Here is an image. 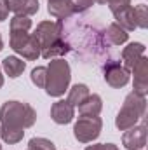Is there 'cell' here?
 Instances as JSON below:
<instances>
[{"label": "cell", "mask_w": 148, "mask_h": 150, "mask_svg": "<svg viewBox=\"0 0 148 150\" xmlns=\"http://www.w3.org/2000/svg\"><path fill=\"white\" fill-rule=\"evenodd\" d=\"M4 49V40H2V35H0V51Z\"/></svg>", "instance_id": "30"}, {"label": "cell", "mask_w": 148, "mask_h": 150, "mask_svg": "<svg viewBox=\"0 0 148 150\" xmlns=\"http://www.w3.org/2000/svg\"><path fill=\"white\" fill-rule=\"evenodd\" d=\"M147 112V98L138 93H129L124 100L122 108L118 110L115 117V126L118 131H125L132 126H136Z\"/></svg>", "instance_id": "5"}, {"label": "cell", "mask_w": 148, "mask_h": 150, "mask_svg": "<svg viewBox=\"0 0 148 150\" xmlns=\"http://www.w3.org/2000/svg\"><path fill=\"white\" fill-rule=\"evenodd\" d=\"M9 16V7L5 4V0H0V21H5Z\"/></svg>", "instance_id": "28"}, {"label": "cell", "mask_w": 148, "mask_h": 150, "mask_svg": "<svg viewBox=\"0 0 148 150\" xmlns=\"http://www.w3.org/2000/svg\"><path fill=\"white\" fill-rule=\"evenodd\" d=\"M70 80H72V70H70L68 61H65L63 58L51 59V63L47 67L45 87H44L45 93L52 98H59L68 91Z\"/></svg>", "instance_id": "4"}, {"label": "cell", "mask_w": 148, "mask_h": 150, "mask_svg": "<svg viewBox=\"0 0 148 150\" xmlns=\"http://www.w3.org/2000/svg\"><path fill=\"white\" fill-rule=\"evenodd\" d=\"M140 150H143V149H140Z\"/></svg>", "instance_id": "32"}, {"label": "cell", "mask_w": 148, "mask_h": 150, "mask_svg": "<svg viewBox=\"0 0 148 150\" xmlns=\"http://www.w3.org/2000/svg\"><path fill=\"white\" fill-rule=\"evenodd\" d=\"M134 9V21H136V26L138 28H147L148 26V9L145 4H140V5H136V7H132Z\"/></svg>", "instance_id": "22"}, {"label": "cell", "mask_w": 148, "mask_h": 150, "mask_svg": "<svg viewBox=\"0 0 148 150\" xmlns=\"http://www.w3.org/2000/svg\"><path fill=\"white\" fill-rule=\"evenodd\" d=\"M11 49L18 54H21L25 59L28 61H35L40 58V42L33 33L28 32H11V38H9Z\"/></svg>", "instance_id": "6"}, {"label": "cell", "mask_w": 148, "mask_h": 150, "mask_svg": "<svg viewBox=\"0 0 148 150\" xmlns=\"http://www.w3.org/2000/svg\"><path fill=\"white\" fill-rule=\"evenodd\" d=\"M2 86H4V75H2V67H0V89H2Z\"/></svg>", "instance_id": "29"}, {"label": "cell", "mask_w": 148, "mask_h": 150, "mask_svg": "<svg viewBox=\"0 0 148 150\" xmlns=\"http://www.w3.org/2000/svg\"><path fill=\"white\" fill-rule=\"evenodd\" d=\"M122 145L127 150H140L147 147V124L132 126L122 134Z\"/></svg>", "instance_id": "9"}, {"label": "cell", "mask_w": 148, "mask_h": 150, "mask_svg": "<svg viewBox=\"0 0 148 150\" xmlns=\"http://www.w3.org/2000/svg\"><path fill=\"white\" fill-rule=\"evenodd\" d=\"M33 35L40 42V56L44 59H56L68 52V45L61 37L59 21H40Z\"/></svg>", "instance_id": "2"}, {"label": "cell", "mask_w": 148, "mask_h": 150, "mask_svg": "<svg viewBox=\"0 0 148 150\" xmlns=\"http://www.w3.org/2000/svg\"><path fill=\"white\" fill-rule=\"evenodd\" d=\"M72 4H73L75 14H82V12H85L87 9H91V7L96 4V0H72Z\"/></svg>", "instance_id": "26"}, {"label": "cell", "mask_w": 148, "mask_h": 150, "mask_svg": "<svg viewBox=\"0 0 148 150\" xmlns=\"http://www.w3.org/2000/svg\"><path fill=\"white\" fill-rule=\"evenodd\" d=\"M89 96V87L85 84H73L70 89H68V103L73 105V107H78L85 98Z\"/></svg>", "instance_id": "19"}, {"label": "cell", "mask_w": 148, "mask_h": 150, "mask_svg": "<svg viewBox=\"0 0 148 150\" xmlns=\"http://www.w3.org/2000/svg\"><path fill=\"white\" fill-rule=\"evenodd\" d=\"M2 68H4V72L9 75L11 79H18L19 75L25 72L26 63H25L23 59L16 58V56H7V58L2 61Z\"/></svg>", "instance_id": "18"}, {"label": "cell", "mask_w": 148, "mask_h": 150, "mask_svg": "<svg viewBox=\"0 0 148 150\" xmlns=\"http://www.w3.org/2000/svg\"><path fill=\"white\" fill-rule=\"evenodd\" d=\"M105 38H106V42H108L110 47H115V45L125 44L127 38H129V33H127L124 28H120L117 23H110V25L105 28Z\"/></svg>", "instance_id": "17"}, {"label": "cell", "mask_w": 148, "mask_h": 150, "mask_svg": "<svg viewBox=\"0 0 148 150\" xmlns=\"http://www.w3.org/2000/svg\"><path fill=\"white\" fill-rule=\"evenodd\" d=\"M85 150H118V149L113 143H96V145H89Z\"/></svg>", "instance_id": "27"}, {"label": "cell", "mask_w": 148, "mask_h": 150, "mask_svg": "<svg viewBox=\"0 0 148 150\" xmlns=\"http://www.w3.org/2000/svg\"><path fill=\"white\" fill-rule=\"evenodd\" d=\"M47 12L56 19H66L75 14L72 0H49L47 2Z\"/></svg>", "instance_id": "14"}, {"label": "cell", "mask_w": 148, "mask_h": 150, "mask_svg": "<svg viewBox=\"0 0 148 150\" xmlns=\"http://www.w3.org/2000/svg\"><path fill=\"white\" fill-rule=\"evenodd\" d=\"M134 74V93L147 96L148 93V58L143 56L131 70Z\"/></svg>", "instance_id": "10"}, {"label": "cell", "mask_w": 148, "mask_h": 150, "mask_svg": "<svg viewBox=\"0 0 148 150\" xmlns=\"http://www.w3.org/2000/svg\"><path fill=\"white\" fill-rule=\"evenodd\" d=\"M47 2H49V0H47Z\"/></svg>", "instance_id": "33"}, {"label": "cell", "mask_w": 148, "mask_h": 150, "mask_svg": "<svg viewBox=\"0 0 148 150\" xmlns=\"http://www.w3.org/2000/svg\"><path fill=\"white\" fill-rule=\"evenodd\" d=\"M9 11H12L16 16H33L40 9L38 0H5Z\"/></svg>", "instance_id": "13"}, {"label": "cell", "mask_w": 148, "mask_h": 150, "mask_svg": "<svg viewBox=\"0 0 148 150\" xmlns=\"http://www.w3.org/2000/svg\"><path fill=\"white\" fill-rule=\"evenodd\" d=\"M101 129H103V120L98 115L94 117L80 115L73 126V136L80 143H89L98 140V136L101 134Z\"/></svg>", "instance_id": "7"}, {"label": "cell", "mask_w": 148, "mask_h": 150, "mask_svg": "<svg viewBox=\"0 0 148 150\" xmlns=\"http://www.w3.org/2000/svg\"><path fill=\"white\" fill-rule=\"evenodd\" d=\"M61 37L68 45V52H72L80 63L103 65L110 59V45L105 38V28L94 21L91 16H70L66 19H59Z\"/></svg>", "instance_id": "1"}, {"label": "cell", "mask_w": 148, "mask_h": 150, "mask_svg": "<svg viewBox=\"0 0 148 150\" xmlns=\"http://www.w3.org/2000/svg\"><path fill=\"white\" fill-rule=\"evenodd\" d=\"M75 117V107L70 105L68 101L65 100H59L56 103H52L51 107V119L59 124V126H65V124H70Z\"/></svg>", "instance_id": "11"}, {"label": "cell", "mask_w": 148, "mask_h": 150, "mask_svg": "<svg viewBox=\"0 0 148 150\" xmlns=\"http://www.w3.org/2000/svg\"><path fill=\"white\" fill-rule=\"evenodd\" d=\"M30 150H56V145L47 138H32L28 142Z\"/></svg>", "instance_id": "24"}, {"label": "cell", "mask_w": 148, "mask_h": 150, "mask_svg": "<svg viewBox=\"0 0 148 150\" xmlns=\"http://www.w3.org/2000/svg\"><path fill=\"white\" fill-rule=\"evenodd\" d=\"M35 120H37V112L28 103L11 100L0 107V126L2 127L25 131L26 127H32Z\"/></svg>", "instance_id": "3"}, {"label": "cell", "mask_w": 148, "mask_h": 150, "mask_svg": "<svg viewBox=\"0 0 148 150\" xmlns=\"http://www.w3.org/2000/svg\"><path fill=\"white\" fill-rule=\"evenodd\" d=\"M101 70H103V79L105 82L113 87V89H120L124 86L129 84V79L131 74L127 68H124V65L118 61V59H106L103 65H101Z\"/></svg>", "instance_id": "8"}, {"label": "cell", "mask_w": 148, "mask_h": 150, "mask_svg": "<svg viewBox=\"0 0 148 150\" xmlns=\"http://www.w3.org/2000/svg\"><path fill=\"white\" fill-rule=\"evenodd\" d=\"M96 4H106L108 9L111 11V14H113V12L124 9V7H129L131 0H96Z\"/></svg>", "instance_id": "25"}, {"label": "cell", "mask_w": 148, "mask_h": 150, "mask_svg": "<svg viewBox=\"0 0 148 150\" xmlns=\"http://www.w3.org/2000/svg\"><path fill=\"white\" fill-rule=\"evenodd\" d=\"M101 110H103V100H101L99 94H89V96L78 105L80 115H87V117L99 115Z\"/></svg>", "instance_id": "15"}, {"label": "cell", "mask_w": 148, "mask_h": 150, "mask_svg": "<svg viewBox=\"0 0 148 150\" xmlns=\"http://www.w3.org/2000/svg\"><path fill=\"white\" fill-rule=\"evenodd\" d=\"M32 28V19L28 16H14L9 23L11 32H30Z\"/></svg>", "instance_id": "21"}, {"label": "cell", "mask_w": 148, "mask_h": 150, "mask_svg": "<svg viewBox=\"0 0 148 150\" xmlns=\"http://www.w3.org/2000/svg\"><path fill=\"white\" fill-rule=\"evenodd\" d=\"M113 18H115V23L120 28H124L125 32H132V30L138 28L136 26V21H134V9H132V5L124 7V9L113 12Z\"/></svg>", "instance_id": "16"}, {"label": "cell", "mask_w": 148, "mask_h": 150, "mask_svg": "<svg viewBox=\"0 0 148 150\" xmlns=\"http://www.w3.org/2000/svg\"><path fill=\"white\" fill-rule=\"evenodd\" d=\"M32 82L37 86V87H45V79H47V67H35L32 70V75H30Z\"/></svg>", "instance_id": "23"}, {"label": "cell", "mask_w": 148, "mask_h": 150, "mask_svg": "<svg viewBox=\"0 0 148 150\" xmlns=\"http://www.w3.org/2000/svg\"><path fill=\"white\" fill-rule=\"evenodd\" d=\"M28 150H30V149H28Z\"/></svg>", "instance_id": "34"}, {"label": "cell", "mask_w": 148, "mask_h": 150, "mask_svg": "<svg viewBox=\"0 0 148 150\" xmlns=\"http://www.w3.org/2000/svg\"><path fill=\"white\" fill-rule=\"evenodd\" d=\"M0 150H2V145H0Z\"/></svg>", "instance_id": "31"}, {"label": "cell", "mask_w": 148, "mask_h": 150, "mask_svg": "<svg viewBox=\"0 0 148 150\" xmlns=\"http://www.w3.org/2000/svg\"><path fill=\"white\" fill-rule=\"evenodd\" d=\"M25 136V131H18V129H9V127H2L0 126V138L4 143H9V145H16L23 140Z\"/></svg>", "instance_id": "20"}, {"label": "cell", "mask_w": 148, "mask_h": 150, "mask_svg": "<svg viewBox=\"0 0 148 150\" xmlns=\"http://www.w3.org/2000/svg\"><path fill=\"white\" fill-rule=\"evenodd\" d=\"M145 56V45L141 42H131L122 49V61L124 68L132 70V67Z\"/></svg>", "instance_id": "12"}]
</instances>
